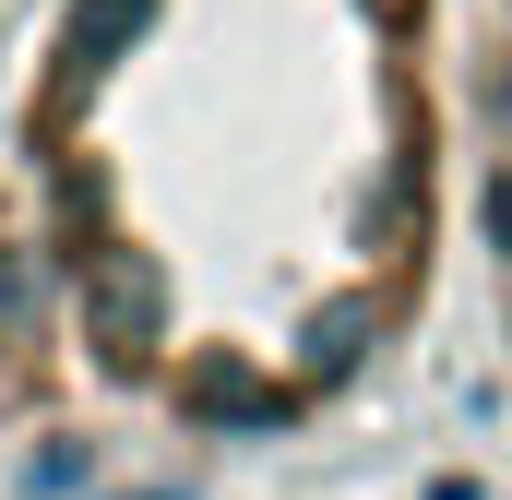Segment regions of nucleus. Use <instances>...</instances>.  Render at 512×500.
<instances>
[{"instance_id":"obj_1","label":"nucleus","mask_w":512,"mask_h":500,"mask_svg":"<svg viewBox=\"0 0 512 500\" xmlns=\"http://www.w3.org/2000/svg\"><path fill=\"white\" fill-rule=\"evenodd\" d=\"M96 346H108L120 370L155 346V262H120V250L96 262Z\"/></svg>"},{"instance_id":"obj_2","label":"nucleus","mask_w":512,"mask_h":500,"mask_svg":"<svg viewBox=\"0 0 512 500\" xmlns=\"http://www.w3.org/2000/svg\"><path fill=\"white\" fill-rule=\"evenodd\" d=\"M131 36H143V0H72V24H60V72L96 84L108 60H131Z\"/></svg>"},{"instance_id":"obj_3","label":"nucleus","mask_w":512,"mask_h":500,"mask_svg":"<svg viewBox=\"0 0 512 500\" xmlns=\"http://www.w3.org/2000/svg\"><path fill=\"white\" fill-rule=\"evenodd\" d=\"M191 405H203V417H251V429H274V417H286V393H274V381H251V370H191Z\"/></svg>"},{"instance_id":"obj_4","label":"nucleus","mask_w":512,"mask_h":500,"mask_svg":"<svg viewBox=\"0 0 512 500\" xmlns=\"http://www.w3.org/2000/svg\"><path fill=\"white\" fill-rule=\"evenodd\" d=\"M358 322H370V310H334V322H310V370H346V358H358Z\"/></svg>"},{"instance_id":"obj_5","label":"nucleus","mask_w":512,"mask_h":500,"mask_svg":"<svg viewBox=\"0 0 512 500\" xmlns=\"http://www.w3.org/2000/svg\"><path fill=\"white\" fill-rule=\"evenodd\" d=\"M489 227H501V250H512V179H501V191H489Z\"/></svg>"}]
</instances>
